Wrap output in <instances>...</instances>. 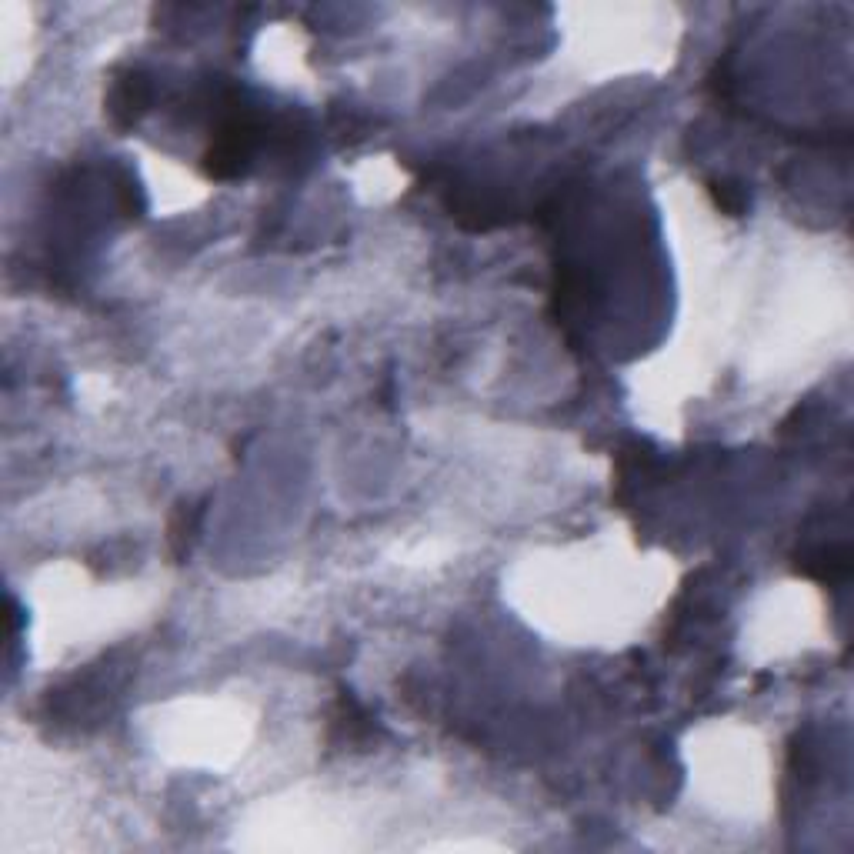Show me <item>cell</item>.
<instances>
[{
    "label": "cell",
    "mask_w": 854,
    "mask_h": 854,
    "mask_svg": "<svg viewBox=\"0 0 854 854\" xmlns=\"http://www.w3.org/2000/svg\"><path fill=\"white\" fill-rule=\"evenodd\" d=\"M151 101V87H147L141 77H127L114 87L111 94V114L117 124H131L137 121V114L144 111V104Z\"/></svg>",
    "instance_id": "6da1fadb"
},
{
    "label": "cell",
    "mask_w": 854,
    "mask_h": 854,
    "mask_svg": "<svg viewBox=\"0 0 854 854\" xmlns=\"http://www.w3.org/2000/svg\"><path fill=\"white\" fill-rule=\"evenodd\" d=\"M804 574H811V578L818 581H841L844 574H848V551L844 548H821L804 558L801 564Z\"/></svg>",
    "instance_id": "7a4b0ae2"
},
{
    "label": "cell",
    "mask_w": 854,
    "mask_h": 854,
    "mask_svg": "<svg viewBox=\"0 0 854 854\" xmlns=\"http://www.w3.org/2000/svg\"><path fill=\"white\" fill-rule=\"evenodd\" d=\"M711 194H714V204L721 207L724 214L731 217H741L748 211V191L734 181H711Z\"/></svg>",
    "instance_id": "3957f363"
}]
</instances>
